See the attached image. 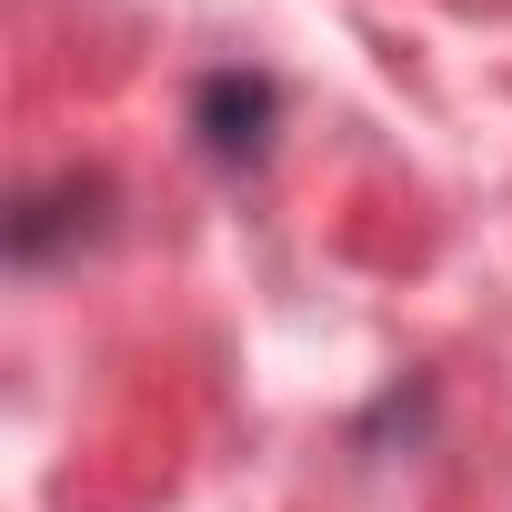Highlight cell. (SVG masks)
<instances>
[{
    "mask_svg": "<svg viewBox=\"0 0 512 512\" xmlns=\"http://www.w3.org/2000/svg\"><path fill=\"white\" fill-rule=\"evenodd\" d=\"M191 121H201L211 161H262V141H272V81L262 71H211L201 101H191Z\"/></svg>",
    "mask_w": 512,
    "mask_h": 512,
    "instance_id": "6da1fadb",
    "label": "cell"
}]
</instances>
